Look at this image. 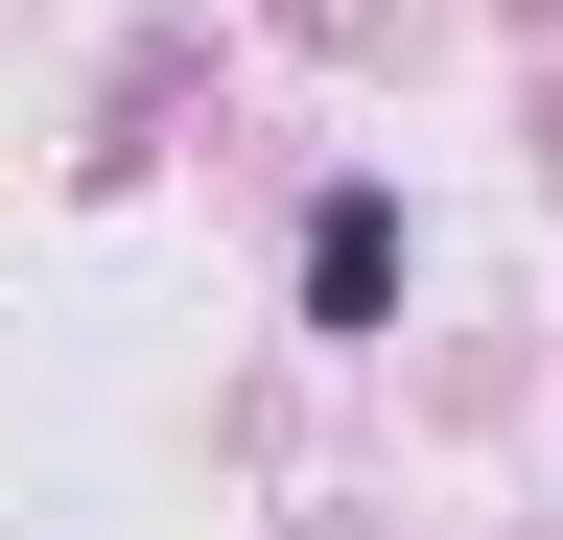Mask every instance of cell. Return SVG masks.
<instances>
[{"label":"cell","instance_id":"6da1fadb","mask_svg":"<svg viewBox=\"0 0 563 540\" xmlns=\"http://www.w3.org/2000/svg\"><path fill=\"white\" fill-rule=\"evenodd\" d=\"M399 188H329V212H306V329H329V353H376V329H399Z\"/></svg>","mask_w":563,"mask_h":540}]
</instances>
